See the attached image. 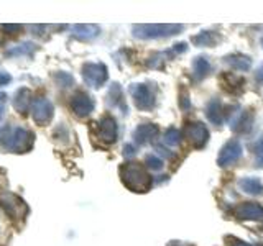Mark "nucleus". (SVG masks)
Masks as SVG:
<instances>
[{
	"label": "nucleus",
	"mask_w": 263,
	"mask_h": 246,
	"mask_svg": "<svg viewBox=\"0 0 263 246\" xmlns=\"http://www.w3.org/2000/svg\"><path fill=\"white\" fill-rule=\"evenodd\" d=\"M33 145V133L22 127L0 128V150L10 153H25Z\"/></svg>",
	"instance_id": "nucleus-1"
},
{
	"label": "nucleus",
	"mask_w": 263,
	"mask_h": 246,
	"mask_svg": "<svg viewBox=\"0 0 263 246\" xmlns=\"http://www.w3.org/2000/svg\"><path fill=\"white\" fill-rule=\"evenodd\" d=\"M120 179L132 192H146L152 187V176L140 162H125L120 166Z\"/></svg>",
	"instance_id": "nucleus-2"
},
{
	"label": "nucleus",
	"mask_w": 263,
	"mask_h": 246,
	"mask_svg": "<svg viewBox=\"0 0 263 246\" xmlns=\"http://www.w3.org/2000/svg\"><path fill=\"white\" fill-rule=\"evenodd\" d=\"M183 30V25H135L134 27V35L137 38L142 39H156V38H166V36H173Z\"/></svg>",
	"instance_id": "nucleus-3"
},
{
	"label": "nucleus",
	"mask_w": 263,
	"mask_h": 246,
	"mask_svg": "<svg viewBox=\"0 0 263 246\" xmlns=\"http://www.w3.org/2000/svg\"><path fill=\"white\" fill-rule=\"evenodd\" d=\"M0 207H2L7 215L16 220V218H25L28 213V205L25 203L18 195L12 192H2L0 194Z\"/></svg>",
	"instance_id": "nucleus-4"
},
{
	"label": "nucleus",
	"mask_w": 263,
	"mask_h": 246,
	"mask_svg": "<svg viewBox=\"0 0 263 246\" xmlns=\"http://www.w3.org/2000/svg\"><path fill=\"white\" fill-rule=\"evenodd\" d=\"M82 77H84L86 84L90 87H101L102 84H105L107 77H109V72H107V68L102 63H86L82 66Z\"/></svg>",
	"instance_id": "nucleus-5"
},
{
	"label": "nucleus",
	"mask_w": 263,
	"mask_h": 246,
	"mask_svg": "<svg viewBox=\"0 0 263 246\" xmlns=\"http://www.w3.org/2000/svg\"><path fill=\"white\" fill-rule=\"evenodd\" d=\"M130 94L137 109L140 110H150L155 105V90L148 84H134L130 87Z\"/></svg>",
	"instance_id": "nucleus-6"
},
{
	"label": "nucleus",
	"mask_w": 263,
	"mask_h": 246,
	"mask_svg": "<svg viewBox=\"0 0 263 246\" xmlns=\"http://www.w3.org/2000/svg\"><path fill=\"white\" fill-rule=\"evenodd\" d=\"M31 117L35 120L38 125H48L49 121L53 118V113H54V107L53 104L48 100L45 97H40L35 98L31 102Z\"/></svg>",
	"instance_id": "nucleus-7"
},
{
	"label": "nucleus",
	"mask_w": 263,
	"mask_h": 246,
	"mask_svg": "<svg viewBox=\"0 0 263 246\" xmlns=\"http://www.w3.org/2000/svg\"><path fill=\"white\" fill-rule=\"evenodd\" d=\"M184 136L194 148L199 150V148L205 146V143H208L209 130L205 128V125H202L201 121H189L184 127Z\"/></svg>",
	"instance_id": "nucleus-8"
},
{
	"label": "nucleus",
	"mask_w": 263,
	"mask_h": 246,
	"mask_svg": "<svg viewBox=\"0 0 263 246\" xmlns=\"http://www.w3.org/2000/svg\"><path fill=\"white\" fill-rule=\"evenodd\" d=\"M242 151H243V148H242L240 141H238V139H230V141H227L224 146H222V150L217 156V164L220 168L230 166V164H234L240 159Z\"/></svg>",
	"instance_id": "nucleus-9"
},
{
	"label": "nucleus",
	"mask_w": 263,
	"mask_h": 246,
	"mask_svg": "<svg viewBox=\"0 0 263 246\" xmlns=\"http://www.w3.org/2000/svg\"><path fill=\"white\" fill-rule=\"evenodd\" d=\"M234 215L238 220H263V207L257 202H243L234 209Z\"/></svg>",
	"instance_id": "nucleus-10"
},
{
	"label": "nucleus",
	"mask_w": 263,
	"mask_h": 246,
	"mask_svg": "<svg viewBox=\"0 0 263 246\" xmlns=\"http://www.w3.org/2000/svg\"><path fill=\"white\" fill-rule=\"evenodd\" d=\"M94 107H96L94 100L84 92H78L71 98V110L74 112V115H78V117H82V118L87 117V115L94 112Z\"/></svg>",
	"instance_id": "nucleus-11"
},
{
	"label": "nucleus",
	"mask_w": 263,
	"mask_h": 246,
	"mask_svg": "<svg viewBox=\"0 0 263 246\" xmlns=\"http://www.w3.org/2000/svg\"><path fill=\"white\" fill-rule=\"evenodd\" d=\"M119 135V128H117V121H115L112 117H104L101 121H99L97 127V136L99 139H102L104 143H115Z\"/></svg>",
	"instance_id": "nucleus-12"
},
{
	"label": "nucleus",
	"mask_w": 263,
	"mask_h": 246,
	"mask_svg": "<svg viewBox=\"0 0 263 246\" xmlns=\"http://www.w3.org/2000/svg\"><path fill=\"white\" fill-rule=\"evenodd\" d=\"M160 130L153 123H143V125H138L134 131V139L135 143L138 145H146V143H152L153 139L158 136Z\"/></svg>",
	"instance_id": "nucleus-13"
},
{
	"label": "nucleus",
	"mask_w": 263,
	"mask_h": 246,
	"mask_svg": "<svg viewBox=\"0 0 263 246\" xmlns=\"http://www.w3.org/2000/svg\"><path fill=\"white\" fill-rule=\"evenodd\" d=\"M252 127H253V113L250 110H243L232 121V130L235 133H250Z\"/></svg>",
	"instance_id": "nucleus-14"
},
{
	"label": "nucleus",
	"mask_w": 263,
	"mask_h": 246,
	"mask_svg": "<svg viewBox=\"0 0 263 246\" xmlns=\"http://www.w3.org/2000/svg\"><path fill=\"white\" fill-rule=\"evenodd\" d=\"M238 189L249 195H263V184L257 177H243L238 180Z\"/></svg>",
	"instance_id": "nucleus-15"
},
{
	"label": "nucleus",
	"mask_w": 263,
	"mask_h": 246,
	"mask_svg": "<svg viewBox=\"0 0 263 246\" xmlns=\"http://www.w3.org/2000/svg\"><path fill=\"white\" fill-rule=\"evenodd\" d=\"M205 113H208L209 121H212L214 125H222L224 121V107H222L219 98H212V100L208 104V109H205Z\"/></svg>",
	"instance_id": "nucleus-16"
},
{
	"label": "nucleus",
	"mask_w": 263,
	"mask_h": 246,
	"mask_svg": "<svg viewBox=\"0 0 263 246\" xmlns=\"http://www.w3.org/2000/svg\"><path fill=\"white\" fill-rule=\"evenodd\" d=\"M72 31L76 38L82 41H89L99 35V27H96V25H74Z\"/></svg>",
	"instance_id": "nucleus-17"
},
{
	"label": "nucleus",
	"mask_w": 263,
	"mask_h": 246,
	"mask_svg": "<svg viewBox=\"0 0 263 246\" xmlns=\"http://www.w3.org/2000/svg\"><path fill=\"white\" fill-rule=\"evenodd\" d=\"M30 90L27 87H22L18 92L15 94V100H13V107L16 112L20 113H27L30 109Z\"/></svg>",
	"instance_id": "nucleus-18"
},
{
	"label": "nucleus",
	"mask_w": 263,
	"mask_h": 246,
	"mask_svg": "<svg viewBox=\"0 0 263 246\" xmlns=\"http://www.w3.org/2000/svg\"><path fill=\"white\" fill-rule=\"evenodd\" d=\"M211 71V64L208 61V57L199 56L193 61V74L196 80H202Z\"/></svg>",
	"instance_id": "nucleus-19"
},
{
	"label": "nucleus",
	"mask_w": 263,
	"mask_h": 246,
	"mask_svg": "<svg viewBox=\"0 0 263 246\" xmlns=\"http://www.w3.org/2000/svg\"><path fill=\"white\" fill-rule=\"evenodd\" d=\"M226 63L235 71H249L252 68V59L242 54H234V56H227Z\"/></svg>",
	"instance_id": "nucleus-20"
},
{
	"label": "nucleus",
	"mask_w": 263,
	"mask_h": 246,
	"mask_svg": "<svg viewBox=\"0 0 263 246\" xmlns=\"http://www.w3.org/2000/svg\"><path fill=\"white\" fill-rule=\"evenodd\" d=\"M219 41V36L214 31H201L199 35L193 36V45L196 46H214Z\"/></svg>",
	"instance_id": "nucleus-21"
},
{
	"label": "nucleus",
	"mask_w": 263,
	"mask_h": 246,
	"mask_svg": "<svg viewBox=\"0 0 263 246\" xmlns=\"http://www.w3.org/2000/svg\"><path fill=\"white\" fill-rule=\"evenodd\" d=\"M181 141V133H179V130L178 128H168L166 130V133H164V143L170 145V146H176L179 145Z\"/></svg>",
	"instance_id": "nucleus-22"
},
{
	"label": "nucleus",
	"mask_w": 263,
	"mask_h": 246,
	"mask_svg": "<svg viewBox=\"0 0 263 246\" xmlns=\"http://www.w3.org/2000/svg\"><path fill=\"white\" fill-rule=\"evenodd\" d=\"M122 90L119 87V84H114L109 90V94H107V102L110 105H119L122 102Z\"/></svg>",
	"instance_id": "nucleus-23"
},
{
	"label": "nucleus",
	"mask_w": 263,
	"mask_h": 246,
	"mask_svg": "<svg viewBox=\"0 0 263 246\" xmlns=\"http://www.w3.org/2000/svg\"><path fill=\"white\" fill-rule=\"evenodd\" d=\"M35 45L33 43H23L20 46H16L15 49H12V51H8V56H20V54H31L33 51H35Z\"/></svg>",
	"instance_id": "nucleus-24"
},
{
	"label": "nucleus",
	"mask_w": 263,
	"mask_h": 246,
	"mask_svg": "<svg viewBox=\"0 0 263 246\" xmlns=\"http://www.w3.org/2000/svg\"><path fill=\"white\" fill-rule=\"evenodd\" d=\"M54 80H56V84L60 86V87H71L72 86V76L68 72H58L56 76H54Z\"/></svg>",
	"instance_id": "nucleus-25"
},
{
	"label": "nucleus",
	"mask_w": 263,
	"mask_h": 246,
	"mask_svg": "<svg viewBox=\"0 0 263 246\" xmlns=\"http://www.w3.org/2000/svg\"><path fill=\"white\" fill-rule=\"evenodd\" d=\"M145 162H146V166L150 168V169H153V171H160L163 168V161L158 158V156H155V154H148Z\"/></svg>",
	"instance_id": "nucleus-26"
},
{
	"label": "nucleus",
	"mask_w": 263,
	"mask_h": 246,
	"mask_svg": "<svg viewBox=\"0 0 263 246\" xmlns=\"http://www.w3.org/2000/svg\"><path fill=\"white\" fill-rule=\"evenodd\" d=\"M2 30L8 33V35H13V33L22 30V25H2Z\"/></svg>",
	"instance_id": "nucleus-27"
},
{
	"label": "nucleus",
	"mask_w": 263,
	"mask_h": 246,
	"mask_svg": "<svg viewBox=\"0 0 263 246\" xmlns=\"http://www.w3.org/2000/svg\"><path fill=\"white\" fill-rule=\"evenodd\" d=\"M255 153H257L258 156V159L263 162V138L260 139V141L257 143V146H255Z\"/></svg>",
	"instance_id": "nucleus-28"
},
{
	"label": "nucleus",
	"mask_w": 263,
	"mask_h": 246,
	"mask_svg": "<svg viewBox=\"0 0 263 246\" xmlns=\"http://www.w3.org/2000/svg\"><path fill=\"white\" fill-rule=\"evenodd\" d=\"M12 80L10 77V74H7V72H0V86H5L8 84V82Z\"/></svg>",
	"instance_id": "nucleus-29"
},
{
	"label": "nucleus",
	"mask_w": 263,
	"mask_h": 246,
	"mask_svg": "<svg viewBox=\"0 0 263 246\" xmlns=\"http://www.w3.org/2000/svg\"><path fill=\"white\" fill-rule=\"evenodd\" d=\"M229 246H253V244L243 243V241H240V240H235V238H232V240H230V243H229Z\"/></svg>",
	"instance_id": "nucleus-30"
},
{
	"label": "nucleus",
	"mask_w": 263,
	"mask_h": 246,
	"mask_svg": "<svg viewBox=\"0 0 263 246\" xmlns=\"http://www.w3.org/2000/svg\"><path fill=\"white\" fill-rule=\"evenodd\" d=\"M123 153H125V156H132V154H135L134 148H132L130 145H128V146H125V151H123Z\"/></svg>",
	"instance_id": "nucleus-31"
},
{
	"label": "nucleus",
	"mask_w": 263,
	"mask_h": 246,
	"mask_svg": "<svg viewBox=\"0 0 263 246\" xmlns=\"http://www.w3.org/2000/svg\"><path fill=\"white\" fill-rule=\"evenodd\" d=\"M257 80L258 82H263V66L258 69V72H257Z\"/></svg>",
	"instance_id": "nucleus-32"
},
{
	"label": "nucleus",
	"mask_w": 263,
	"mask_h": 246,
	"mask_svg": "<svg viewBox=\"0 0 263 246\" xmlns=\"http://www.w3.org/2000/svg\"><path fill=\"white\" fill-rule=\"evenodd\" d=\"M168 246H179V244H178V243H176V241H171V243H170V244H168Z\"/></svg>",
	"instance_id": "nucleus-33"
},
{
	"label": "nucleus",
	"mask_w": 263,
	"mask_h": 246,
	"mask_svg": "<svg viewBox=\"0 0 263 246\" xmlns=\"http://www.w3.org/2000/svg\"><path fill=\"white\" fill-rule=\"evenodd\" d=\"M2 113H4V112H2V107H0V118H2Z\"/></svg>",
	"instance_id": "nucleus-34"
},
{
	"label": "nucleus",
	"mask_w": 263,
	"mask_h": 246,
	"mask_svg": "<svg viewBox=\"0 0 263 246\" xmlns=\"http://www.w3.org/2000/svg\"><path fill=\"white\" fill-rule=\"evenodd\" d=\"M261 48H263V39H261Z\"/></svg>",
	"instance_id": "nucleus-35"
}]
</instances>
